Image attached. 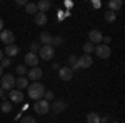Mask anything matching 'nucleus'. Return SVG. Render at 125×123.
<instances>
[{"mask_svg": "<svg viewBox=\"0 0 125 123\" xmlns=\"http://www.w3.org/2000/svg\"><path fill=\"white\" fill-rule=\"evenodd\" d=\"M27 90H29V98L30 100H35V102L42 100L43 98V93H45V86H43V83H40V82L30 83L27 86Z\"/></svg>", "mask_w": 125, "mask_h": 123, "instance_id": "nucleus-1", "label": "nucleus"}, {"mask_svg": "<svg viewBox=\"0 0 125 123\" xmlns=\"http://www.w3.org/2000/svg\"><path fill=\"white\" fill-rule=\"evenodd\" d=\"M40 58L42 60H52V58L55 57V48L52 47V45H42V48H40Z\"/></svg>", "mask_w": 125, "mask_h": 123, "instance_id": "nucleus-2", "label": "nucleus"}, {"mask_svg": "<svg viewBox=\"0 0 125 123\" xmlns=\"http://www.w3.org/2000/svg\"><path fill=\"white\" fill-rule=\"evenodd\" d=\"M13 86H15V78L13 75H7L2 76V80H0V88H3V90H13Z\"/></svg>", "mask_w": 125, "mask_h": 123, "instance_id": "nucleus-3", "label": "nucleus"}, {"mask_svg": "<svg viewBox=\"0 0 125 123\" xmlns=\"http://www.w3.org/2000/svg\"><path fill=\"white\" fill-rule=\"evenodd\" d=\"M33 108H35V113L45 115V113H48V110H50V103L42 98V100H39V102H35V106H33Z\"/></svg>", "mask_w": 125, "mask_h": 123, "instance_id": "nucleus-4", "label": "nucleus"}, {"mask_svg": "<svg viewBox=\"0 0 125 123\" xmlns=\"http://www.w3.org/2000/svg\"><path fill=\"white\" fill-rule=\"evenodd\" d=\"M13 40H15L13 32H10V30H2L0 32V42H3L5 45H12Z\"/></svg>", "mask_w": 125, "mask_h": 123, "instance_id": "nucleus-5", "label": "nucleus"}, {"mask_svg": "<svg viewBox=\"0 0 125 123\" xmlns=\"http://www.w3.org/2000/svg\"><path fill=\"white\" fill-rule=\"evenodd\" d=\"M95 53L98 58H108L110 57V53H112V50L108 45H97L95 47Z\"/></svg>", "mask_w": 125, "mask_h": 123, "instance_id": "nucleus-6", "label": "nucleus"}, {"mask_svg": "<svg viewBox=\"0 0 125 123\" xmlns=\"http://www.w3.org/2000/svg\"><path fill=\"white\" fill-rule=\"evenodd\" d=\"M92 63H94V60H92L90 55H82V57L77 58V66L78 68H90Z\"/></svg>", "mask_w": 125, "mask_h": 123, "instance_id": "nucleus-7", "label": "nucleus"}, {"mask_svg": "<svg viewBox=\"0 0 125 123\" xmlns=\"http://www.w3.org/2000/svg\"><path fill=\"white\" fill-rule=\"evenodd\" d=\"M27 75H29V80L39 82L40 78H42V75H43V72H42L40 66H33V68H30L29 72H27Z\"/></svg>", "mask_w": 125, "mask_h": 123, "instance_id": "nucleus-8", "label": "nucleus"}, {"mask_svg": "<svg viewBox=\"0 0 125 123\" xmlns=\"http://www.w3.org/2000/svg\"><path fill=\"white\" fill-rule=\"evenodd\" d=\"M50 110H52L53 113H60V112H65V110H67V103H65L63 100H55L53 103L50 105Z\"/></svg>", "mask_w": 125, "mask_h": 123, "instance_id": "nucleus-9", "label": "nucleus"}, {"mask_svg": "<svg viewBox=\"0 0 125 123\" xmlns=\"http://www.w3.org/2000/svg\"><path fill=\"white\" fill-rule=\"evenodd\" d=\"M20 52L19 45H15V43H12V45H7L5 50H3V55H7V58H12V57H17Z\"/></svg>", "mask_w": 125, "mask_h": 123, "instance_id": "nucleus-10", "label": "nucleus"}, {"mask_svg": "<svg viewBox=\"0 0 125 123\" xmlns=\"http://www.w3.org/2000/svg\"><path fill=\"white\" fill-rule=\"evenodd\" d=\"M58 76H60L63 82H68V80H72L73 72H72L68 66H62V68H58Z\"/></svg>", "mask_w": 125, "mask_h": 123, "instance_id": "nucleus-11", "label": "nucleus"}, {"mask_svg": "<svg viewBox=\"0 0 125 123\" xmlns=\"http://www.w3.org/2000/svg\"><path fill=\"white\" fill-rule=\"evenodd\" d=\"M88 40H90V43H100L102 42V32L100 30H97V28H94V30H90L88 32Z\"/></svg>", "mask_w": 125, "mask_h": 123, "instance_id": "nucleus-12", "label": "nucleus"}, {"mask_svg": "<svg viewBox=\"0 0 125 123\" xmlns=\"http://www.w3.org/2000/svg\"><path fill=\"white\" fill-rule=\"evenodd\" d=\"M23 60H25V65L32 66V68L39 65V55H35V53H30V52H29V53L25 55V58H23Z\"/></svg>", "mask_w": 125, "mask_h": 123, "instance_id": "nucleus-13", "label": "nucleus"}, {"mask_svg": "<svg viewBox=\"0 0 125 123\" xmlns=\"http://www.w3.org/2000/svg\"><path fill=\"white\" fill-rule=\"evenodd\" d=\"M9 96H10V100H12L13 103H22V102H23V93H22L20 90H10Z\"/></svg>", "mask_w": 125, "mask_h": 123, "instance_id": "nucleus-14", "label": "nucleus"}, {"mask_svg": "<svg viewBox=\"0 0 125 123\" xmlns=\"http://www.w3.org/2000/svg\"><path fill=\"white\" fill-rule=\"evenodd\" d=\"M52 40H53V37L48 32H42L39 37V43L40 45H52Z\"/></svg>", "mask_w": 125, "mask_h": 123, "instance_id": "nucleus-15", "label": "nucleus"}, {"mask_svg": "<svg viewBox=\"0 0 125 123\" xmlns=\"http://www.w3.org/2000/svg\"><path fill=\"white\" fill-rule=\"evenodd\" d=\"M37 5V12H40V13H45L50 7H52V3L48 2V0H40L39 3H35Z\"/></svg>", "mask_w": 125, "mask_h": 123, "instance_id": "nucleus-16", "label": "nucleus"}, {"mask_svg": "<svg viewBox=\"0 0 125 123\" xmlns=\"http://www.w3.org/2000/svg\"><path fill=\"white\" fill-rule=\"evenodd\" d=\"M15 85L19 86V90L22 92L23 88H27V86L30 85V83H29V78H27V76H19V78H15Z\"/></svg>", "mask_w": 125, "mask_h": 123, "instance_id": "nucleus-17", "label": "nucleus"}, {"mask_svg": "<svg viewBox=\"0 0 125 123\" xmlns=\"http://www.w3.org/2000/svg\"><path fill=\"white\" fill-rule=\"evenodd\" d=\"M47 22H48V19H47V15L45 13H35V23L39 25V27H43V25H47Z\"/></svg>", "mask_w": 125, "mask_h": 123, "instance_id": "nucleus-18", "label": "nucleus"}, {"mask_svg": "<svg viewBox=\"0 0 125 123\" xmlns=\"http://www.w3.org/2000/svg\"><path fill=\"white\" fill-rule=\"evenodd\" d=\"M67 63H68V68H70L72 72H73V70H78V66H77V57H75V55H68Z\"/></svg>", "mask_w": 125, "mask_h": 123, "instance_id": "nucleus-19", "label": "nucleus"}, {"mask_svg": "<svg viewBox=\"0 0 125 123\" xmlns=\"http://www.w3.org/2000/svg\"><path fill=\"white\" fill-rule=\"evenodd\" d=\"M120 7H122V2H120V0H110V2H108L110 12H117V10H120Z\"/></svg>", "mask_w": 125, "mask_h": 123, "instance_id": "nucleus-20", "label": "nucleus"}, {"mask_svg": "<svg viewBox=\"0 0 125 123\" xmlns=\"http://www.w3.org/2000/svg\"><path fill=\"white\" fill-rule=\"evenodd\" d=\"M87 122L88 123H100V116L95 112H90V113L87 115Z\"/></svg>", "mask_w": 125, "mask_h": 123, "instance_id": "nucleus-21", "label": "nucleus"}, {"mask_svg": "<svg viewBox=\"0 0 125 123\" xmlns=\"http://www.w3.org/2000/svg\"><path fill=\"white\" fill-rule=\"evenodd\" d=\"M25 10H27V13H30V15H35V13H37V5H35L33 2H27Z\"/></svg>", "mask_w": 125, "mask_h": 123, "instance_id": "nucleus-22", "label": "nucleus"}, {"mask_svg": "<svg viewBox=\"0 0 125 123\" xmlns=\"http://www.w3.org/2000/svg\"><path fill=\"white\" fill-rule=\"evenodd\" d=\"M115 20H117V13L115 12H110V10L105 12V22L107 23H114Z\"/></svg>", "mask_w": 125, "mask_h": 123, "instance_id": "nucleus-23", "label": "nucleus"}, {"mask_svg": "<svg viewBox=\"0 0 125 123\" xmlns=\"http://www.w3.org/2000/svg\"><path fill=\"white\" fill-rule=\"evenodd\" d=\"M10 110H12V103L3 100V102H2V105H0V112H2V113H9Z\"/></svg>", "mask_w": 125, "mask_h": 123, "instance_id": "nucleus-24", "label": "nucleus"}, {"mask_svg": "<svg viewBox=\"0 0 125 123\" xmlns=\"http://www.w3.org/2000/svg\"><path fill=\"white\" fill-rule=\"evenodd\" d=\"M83 52H85V55L94 53V52H95V45H94V43H90V42H87L85 45H83Z\"/></svg>", "mask_w": 125, "mask_h": 123, "instance_id": "nucleus-25", "label": "nucleus"}, {"mask_svg": "<svg viewBox=\"0 0 125 123\" xmlns=\"http://www.w3.org/2000/svg\"><path fill=\"white\" fill-rule=\"evenodd\" d=\"M40 48H42V45H40L39 42H33V43H30V53H39L40 52Z\"/></svg>", "mask_w": 125, "mask_h": 123, "instance_id": "nucleus-26", "label": "nucleus"}, {"mask_svg": "<svg viewBox=\"0 0 125 123\" xmlns=\"http://www.w3.org/2000/svg\"><path fill=\"white\" fill-rule=\"evenodd\" d=\"M63 43V37L60 35V37H53V40H52V47H58V45H62Z\"/></svg>", "mask_w": 125, "mask_h": 123, "instance_id": "nucleus-27", "label": "nucleus"}, {"mask_svg": "<svg viewBox=\"0 0 125 123\" xmlns=\"http://www.w3.org/2000/svg\"><path fill=\"white\" fill-rule=\"evenodd\" d=\"M20 123H37V120H35L33 116H30V115H27V116H23V118L20 120Z\"/></svg>", "mask_w": 125, "mask_h": 123, "instance_id": "nucleus-28", "label": "nucleus"}, {"mask_svg": "<svg viewBox=\"0 0 125 123\" xmlns=\"http://www.w3.org/2000/svg\"><path fill=\"white\" fill-rule=\"evenodd\" d=\"M27 72H29V70H27V66H22V65L17 66V73H19L20 76H25V75H27Z\"/></svg>", "mask_w": 125, "mask_h": 123, "instance_id": "nucleus-29", "label": "nucleus"}, {"mask_svg": "<svg viewBox=\"0 0 125 123\" xmlns=\"http://www.w3.org/2000/svg\"><path fill=\"white\" fill-rule=\"evenodd\" d=\"M43 100H45V102H52V100H53V92H50V90H45V93H43Z\"/></svg>", "mask_w": 125, "mask_h": 123, "instance_id": "nucleus-30", "label": "nucleus"}, {"mask_svg": "<svg viewBox=\"0 0 125 123\" xmlns=\"http://www.w3.org/2000/svg\"><path fill=\"white\" fill-rule=\"evenodd\" d=\"M12 65V60H10V58H3V60H2V62H0V66H2V68H5V66H10Z\"/></svg>", "mask_w": 125, "mask_h": 123, "instance_id": "nucleus-31", "label": "nucleus"}, {"mask_svg": "<svg viewBox=\"0 0 125 123\" xmlns=\"http://www.w3.org/2000/svg\"><path fill=\"white\" fill-rule=\"evenodd\" d=\"M102 42H104L105 45H108V43L112 42V38H110V37H102Z\"/></svg>", "mask_w": 125, "mask_h": 123, "instance_id": "nucleus-32", "label": "nucleus"}, {"mask_svg": "<svg viewBox=\"0 0 125 123\" xmlns=\"http://www.w3.org/2000/svg\"><path fill=\"white\" fill-rule=\"evenodd\" d=\"M15 3H17V5H27V0H17Z\"/></svg>", "mask_w": 125, "mask_h": 123, "instance_id": "nucleus-33", "label": "nucleus"}, {"mask_svg": "<svg viewBox=\"0 0 125 123\" xmlns=\"http://www.w3.org/2000/svg\"><path fill=\"white\" fill-rule=\"evenodd\" d=\"M65 17V12H62V10H58V19H63Z\"/></svg>", "mask_w": 125, "mask_h": 123, "instance_id": "nucleus-34", "label": "nucleus"}, {"mask_svg": "<svg viewBox=\"0 0 125 123\" xmlns=\"http://www.w3.org/2000/svg\"><path fill=\"white\" fill-rule=\"evenodd\" d=\"M52 68H53V70H57V72H58V68H60V65H58V63H53V65H52Z\"/></svg>", "mask_w": 125, "mask_h": 123, "instance_id": "nucleus-35", "label": "nucleus"}, {"mask_svg": "<svg viewBox=\"0 0 125 123\" xmlns=\"http://www.w3.org/2000/svg\"><path fill=\"white\" fill-rule=\"evenodd\" d=\"M3 92H5V90H3V88H0V98H5V93H3Z\"/></svg>", "mask_w": 125, "mask_h": 123, "instance_id": "nucleus-36", "label": "nucleus"}, {"mask_svg": "<svg viewBox=\"0 0 125 123\" xmlns=\"http://www.w3.org/2000/svg\"><path fill=\"white\" fill-rule=\"evenodd\" d=\"M3 58H5V55H3V50H0V62H2Z\"/></svg>", "mask_w": 125, "mask_h": 123, "instance_id": "nucleus-37", "label": "nucleus"}, {"mask_svg": "<svg viewBox=\"0 0 125 123\" xmlns=\"http://www.w3.org/2000/svg\"><path fill=\"white\" fill-rule=\"evenodd\" d=\"M2 30H3V20L0 19V32H2Z\"/></svg>", "mask_w": 125, "mask_h": 123, "instance_id": "nucleus-38", "label": "nucleus"}, {"mask_svg": "<svg viewBox=\"0 0 125 123\" xmlns=\"http://www.w3.org/2000/svg\"><path fill=\"white\" fill-rule=\"evenodd\" d=\"M2 76H3V68L0 66V78H2Z\"/></svg>", "mask_w": 125, "mask_h": 123, "instance_id": "nucleus-39", "label": "nucleus"}, {"mask_svg": "<svg viewBox=\"0 0 125 123\" xmlns=\"http://www.w3.org/2000/svg\"><path fill=\"white\" fill-rule=\"evenodd\" d=\"M112 123H120V122H117V120H114V122H112Z\"/></svg>", "mask_w": 125, "mask_h": 123, "instance_id": "nucleus-40", "label": "nucleus"}]
</instances>
